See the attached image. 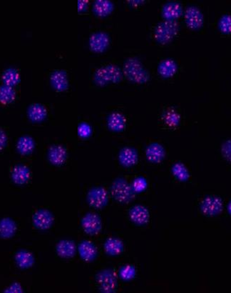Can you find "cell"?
Listing matches in <instances>:
<instances>
[{
	"label": "cell",
	"instance_id": "1",
	"mask_svg": "<svg viewBox=\"0 0 231 293\" xmlns=\"http://www.w3.org/2000/svg\"><path fill=\"white\" fill-rule=\"evenodd\" d=\"M123 76L135 84H144L150 80L149 72L138 58L129 57L123 65Z\"/></svg>",
	"mask_w": 231,
	"mask_h": 293
},
{
	"label": "cell",
	"instance_id": "2",
	"mask_svg": "<svg viewBox=\"0 0 231 293\" xmlns=\"http://www.w3.org/2000/svg\"><path fill=\"white\" fill-rule=\"evenodd\" d=\"M123 77L122 69L115 64H107L97 69L93 74V81L96 86H105L118 84Z\"/></svg>",
	"mask_w": 231,
	"mask_h": 293
},
{
	"label": "cell",
	"instance_id": "3",
	"mask_svg": "<svg viewBox=\"0 0 231 293\" xmlns=\"http://www.w3.org/2000/svg\"><path fill=\"white\" fill-rule=\"evenodd\" d=\"M179 24L176 21H163L158 23L153 31L155 41L160 45H167L177 36Z\"/></svg>",
	"mask_w": 231,
	"mask_h": 293
},
{
	"label": "cell",
	"instance_id": "4",
	"mask_svg": "<svg viewBox=\"0 0 231 293\" xmlns=\"http://www.w3.org/2000/svg\"><path fill=\"white\" fill-rule=\"evenodd\" d=\"M110 194L113 198L121 204L130 202L136 196L131 185L123 178H117L113 182L111 185Z\"/></svg>",
	"mask_w": 231,
	"mask_h": 293
},
{
	"label": "cell",
	"instance_id": "5",
	"mask_svg": "<svg viewBox=\"0 0 231 293\" xmlns=\"http://www.w3.org/2000/svg\"><path fill=\"white\" fill-rule=\"evenodd\" d=\"M96 281L102 292L114 293L118 288L117 275L111 269L103 270L96 275Z\"/></svg>",
	"mask_w": 231,
	"mask_h": 293
},
{
	"label": "cell",
	"instance_id": "6",
	"mask_svg": "<svg viewBox=\"0 0 231 293\" xmlns=\"http://www.w3.org/2000/svg\"><path fill=\"white\" fill-rule=\"evenodd\" d=\"M88 43L91 52L96 54H102L106 52L110 45V36L105 32H95L90 35Z\"/></svg>",
	"mask_w": 231,
	"mask_h": 293
},
{
	"label": "cell",
	"instance_id": "7",
	"mask_svg": "<svg viewBox=\"0 0 231 293\" xmlns=\"http://www.w3.org/2000/svg\"><path fill=\"white\" fill-rule=\"evenodd\" d=\"M86 200L91 207L101 209L108 203L109 194L102 187H94L88 192Z\"/></svg>",
	"mask_w": 231,
	"mask_h": 293
},
{
	"label": "cell",
	"instance_id": "8",
	"mask_svg": "<svg viewBox=\"0 0 231 293\" xmlns=\"http://www.w3.org/2000/svg\"><path fill=\"white\" fill-rule=\"evenodd\" d=\"M81 225L84 232L90 236H96L102 231L101 218L96 213H87L83 217Z\"/></svg>",
	"mask_w": 231,
	"mask_h": 293
},
{
	"label": "cell",
	"instance_id": "9",
	"mask_svg": "<svg viewBox=\"0 0 231 293\" xmlns=\"http://www.w3.org/2000/svg\"><path fill=\"white\" fill-rule=\"evenodd\" d=\"M185 22L190 30L196 31L204 25V19L202 11L195 6H190L184 12Z\"/></svg>",
	"mask_w": 231,
	"mask_h": 293
},
{
	"label": "cell",
	"instance_id": "10",
	"mask_svg": "<svg viewBox=\"0 0 231 293\" xmlns=\"http://www.w3.org/2000/svg\"><path fill=\"white\" fill-rule=\"evenodd\" d=\"M54 216L48 210H38L33 215V225L35 228L40 230H46L50 228L54 224Z\"/></svg>",
	"mask_w": 231,
	"mask_h": 293
},
{
	"label": "cell",
	"instance_id": "11",
	"mask_svg": "<svg viewBox=\"0 0 231 293\" xmlns=\"http://www.w3.org/2000/svg\"><path fill=\"white\" fill-rule=\"evenodd\" d=\"M50 83L53 89L58 93L68 91L70 86L68 72L63 70H54L51 75Z\"/></svg>",
	"mask_w": 231,
	"mask_h": 293
},
{
	"label": "cell",
	"instance_id": "12",
	"mask_svg": "<svg viewBox=\"0 0 231 293\" xmlns=\"http://www.w3.org/2000/svg\"><path fill=\"white\" fill-rule=\"evenodd\" d=\"M49 161L53 165L61 166L64 164L68 158V151L61 144H54L49 148L47 153Z\"/></svg>",
	"mask_w": 231,
	"mask_h": 293
},
{
	"label": "cell",
	"instance_id": "13",
	"mask_svg": "<svg viewBox=\"0 0 231 293\" xmlns=\"http://www.w3.org/2000/svg\"><path fill=\"white\" fill-rule=\"evenodd\" d=\"M130 220L138 225H144L148 223L150 219L149 210L142 204L134 206L129 211Z\"/></svg>",
	"mask_w": 231,
	"mask_h": 293
},
{
	"label": "cell",
	"instance_id": "14",
	"mask_svg": "<svg viewBox=\"0 0 231 293\" xmlns=\"http://www.w3.org/2000/svg\"><path fill=\"white\" fill-rule=\"evenodd\" d=\"M78 251L81 258L85 262H92L98 256V249L92 242L83 241L79 244Z\"/></svg>",
	"mask_w": 231,
	"mask_h": 293
},
{
	"label": "cell",
	"instance_id": "15",
	"mask_svg": "<svg viewBox=\"0 0 231 293\" xmlns=\"http://www.w3.org/2000/svg\"><path fill=\"white\" fill-rule=\"evenodd\" d=\"M119 160L123 167H134L139 161L138 153L131 146H124L119 152Z\"/></svg>",
	"mask_w": 231,
	"mask_h": 293
},
{
	"label": "cell",
	"instance_id": "16",
	"mask_svg": "<svg viewBox=\"0 0 231 293\" xmlns=\"http://www.w3.org/2000/svg\"><path fill=\"white\" fill-rule=\"evenodd\" d=\"M183 14L181 5L176 2L166 3L161 9V15L165 21H176Z\"/></svg>",
	"mask_w": 231,
	"mask_h": 293
},
{
	"label": "cell",
	"instance_id": "17",
	"mask_svg": "<svg viewBox=\"0 0 231 293\" xmlns=\"http://www.w3.org/2000/svg\"><path fill=\"white\" fill-rule=\"evenodd\" d=\"M114 4L110 0H95L92 5L93 15L100 18H105L112 15Z\"/></svg>",
	"mask_w": 231,
	"mask_h": 293
},
{
	"label": "cell",
	"instance_id": "18",
	"mask_svg": "<svg viewBox=\"0 0 231 293\" xmlns=\"http://www.w3.org/2000/svg\"><path fill=\"white\" fill-rule=\"evenodd\" d=\"M166 156L165 149L160 143L153 142L146 150V157L151 163H160Z\"/></svg>",
	"mask_w": 231,
	"mask_h": 293
},
{
	"label": "cell",
	"instance_id": "19",
	"mask_svg": "<svg viewBox=\"0 0 231 293\" xmlns=\"http://www.w3.org/2000/svg\"><path fill=\"white\" fill-rule=\"evenodd\" d=\"M127 121L122 113L113 112L107 118V125L109 130L113 132H122L126 128Z\"/></svg>",
	"mask_w": 231,
	"mask_h": 293
},
{
	"label": "cell",
	"instance_id": "20",
	"mask_svg": "<svg viewBox=\"0 0 231 293\" xmlns=\"http://www.w3.org/2000/svg\"><path fill=\"white\" fill-rule=\"evenodd\" d=\"M31 174L29 167L22 164L15 165L11 173L12 181L15 184L20 185L27 183L31 178Z\"/></svg>",
	"mask_w": 231,
	"mask_h": 293
},
{
	"label": "cell",
	"instance_id": "21",
	"mask_svg": "<svg viewBox=\"0 0 231 293\" xmlns=\"http://www.w3.org/2000/svg\"><path fill=\"white\" fill-rule=\"evenodd\" d=\"M56 252L62 258H72L77 253V246L74 241L61 240L56 244Z\"/></svg>",
	"mask_w": 231,
	"mask_h": 293
},
{
	"label": "cell",
	"instance_id": "22",
	"mask_svg": "<svg viewBox=\"0 0 231 293\" xmlns=\"http://www.w3.org/2000/svg\"><path fill=\"white\" fill-rule=\"evenodd\" d=\"M178 65L174 60H163L158 66V72L160 77L164 79L171 78L174 77L177 72Z\"/></svg>",
	"mask_w": 231,
	"mask_h": 293
},
{
	"label": "cell",
	"instance_id": "23",
	"mask_svg": "<svg viewBox=\"0 0 231 293\" xmlns=\"http://www.w3.org/2000/svg\"><path fill=\"white\" fill-rule=\"evenodd\" d=\"M202 211L204 214L209 215H216L221 211L222 202L218 197H210L203 201Z\"/></svg>",
	"mask_w": 231,
	"mask_h": 293
},
{
	"label": "cell",
	"instance_id": "24",
	"mask_svg": "<svg viewBox=\"0 0 231 293\" xmlns=\"http://www.w3.org/2000/svg\"><path fill=\"white\" fill-rule=\"evenodd\" d=\"M27 114L30 121L35 123H41L47 116V109L42 104L35 103L29 106Z\"/></svg>",
	"mask_w": 231,
	"mask_h": 293
},
{
	"label": "cell",
	"instance_id": "25",
	"mask_svg": "<svg viewBox=\"0 0 231 293\" xmlns=\"http://www.w3.org/2000/svg\"><path fill=\"white\" fill-rule=\"evenodd\" d=\"M104 248L109 255L118 256L123 252L124 245L123 241L119 238H109L105 241Z\"/></svg>",
	"mask_w": 231,
	"mask_h": 293
},
{
	"label": "cell",
	"instance_id": "26",
	"mask_svg": "<svg viewBox=\"0 0 231 293\" xmlns=\"http://www.w3.org/2000/svg\"><path fill=\"white\" fill-rule=\"evenodd\" d=\"M15 261L21 269H28L34 266L35 259L31 252L26 250H19L15 255Z\"/></svg>",
	"mask_w": 231,
	"mask_h": 293
},
{
	"label": "cell",
	"instance_id": "27",
	"mask_svg": "<svg viewBox=\"0 0 231 293\" xmlns=\"http://www.w3.org/2000/svg\"><path fill=\"white\" fill-rule=\"evenodd\" d=\"M17 232V225L10 218L2 219L0 220V238L9 239L15 236Z\"/></svg>",
	"mask_w": 231,
	"mask_h": 293
},
{
	"label": "cell",
	"instance_id": "28",
	"mask_svg": "<svg viewBox=\"0 0 231 293\" xmlns=\"http://www.w3.org/2000/svg\"><path fill=\"white\" fill-rule=\"evenodd\" d=\"M35 148V142L32 137L28 135H24L18 139L17 148L20 154L23 155L31 154L34 151Z\"/></svg>",
	"mask_w": 231,
	"mask_h": 293
},
{
	"label": "cell",
	"instance_id": "29",
	"mask_svg": "<svg viewBox=\"0 0 231 293\" xmlns=\"http://www.w3.org/2000/svg\"><path fill=\"white\" fill-rule=\"evenodd\" d=\"M1 79L4 85L14 87L20 81V75L18 70L16 69L9 68L3 72Z\"/></svg>",
	"mask_w": 231,
	"mask_h": 293
},
{
	"label": "cell",
	"instance_id": "30",
	"mask_svg": "<svg viewBox=\"0 0 231 293\" xmlns=\"http://www.w3.org/2000/svg\"><path fill=\"white\" fill-rule=\"evenodd\" d=\"M17 93L12 86L4 85L0 86V104L3 105H10L15 101Z\"/></svg>",
	"mask_w": 231,
	"mask_h": 293
},
{
	"label": "cell",
	"instance_id": "31",
	"mask_svg": "<svg viewBox=\"0 0 231 293\" xmlns=\"http://www.w3.org/2000/svg\"><path fill=\"white\" fill-rule=\"evenodd\" d=\"M163 121L164 124L168 126L169 128H175L179 125L181 121V116L179 113L173 109H168L163 113Z\"/></svg>",
	"mask_w": 231,
	"mask_h": 293
},
{
	"label": "cell",
	"instance_id": "32",
	"mask_svg": "<svg viewBox=\"0 0 231 293\" xmlns=\"http://www.w3.org/2000/svg\"><path fill=\"white\" fill-rule=\"evenodd\" d=\"M172 171L174 177L178 181L185 182L188 181L189 178V172L187 169L186 166L181 162H176L172 166Z\"/></svg>",
	"mask_w": 231,
	"mask_h": 293
},
{
	"label": "cell",
	"instance_id": "33",
	"mask_svg": "<svg viewBox=\"0 0 231 293\" xmlns=\"http://www.w3.org/2000/svg\"><path fill=\"white\" fill-rule=\"evenodd\" d=\"M137 275V271L135 266L132 265H125L120 268L119 277L124 281H129L133 280Z\"/></svg>",
	"mask_w": 231,
	"mask_h": 293
},
{
	"label": "cell",
	"instance_id": "34",
	"mask_svg": "<svg viewBox=\"0 0 231 293\" xmlns=\"http://www.w3.org/2000/svg\"><path fill=\"white\" fill-rule=\"evenodd\" d=\"M218 29L223 34L231 33V15H225L220 19L218 22Z\"/></svg>",
	"mask_w": 231,
	"mask_h": 293
},
{
	"label": "cell",
	"instance_id": "35",
	"mask_svg": "<svg viewBox=\"0 0 231 293\" xmlns=\"http://www.w3.org/2000/svg\"><path fill=\"white\" fill-rule=\"evenodd\" d=\"M147 181L144 178L139 177L136 178L135 181L132 182L131 187L133 188L135 193H141V192L145 191L147 188Z\"/></svg>",
	"mask_w": 231,
	"mask_h": 293
},
{
	"label": "cell",
	"instance_id": "36",
	"mask_svg": "<svg viewBox=\"0 0 231 293\" xmlns=\"http://www.w3.org/2000/svg\"><path fill=\"white\" fill-rule=\"evenodd\" d=\"M92 133V128L91 125L86 123H82L77 128V134L81 138L86 139L91 136Z\"/></svg>",
	"mask_w": 231,
	"mask_h": 293
},
{
	"label": "cell",
	"instance_id": "37",
	"mask_svg": "<svg viewBox=\"0 0 231 293\" xmlns=\"http://www.w3.org/2000/svg\"><path fill=\"white\" fill-rule=\"evenodd\" d=\"M222 153L225 159L231 161V140H227L222 146Z\"/></svg>",
	"mask_w": 231,
	"mask_h": 293
},
{
	"label": "cell",
	"instance_id": "38",
	"mask_svg": "<svg viewBox=\"0 0 231 293\" xmlns=\"http://www.w3.org/2000/svg\"><path fill=\"white\" fill-rule=\"evenodd\" d=\"M5 292L8 293H22L23 289L22 286L18 282H13L11 285L8 287Z\"/></svg>",
	"mask_w": 231,
	"mask_h": 293
},
{
	"label": "cell",
	"instance_id": "39",
	"mask_svg": "<svg viewBox=\"0 0 231 293\" xmlns=\"http://www.w3.org/2000/svg\"><path fill=\"white\" fill-rule=\"evenodd\" d=\"M8 143V136L4 130H0V152L6 148Z\"/></svg>",
	"mask_w": 231,
	"mask_h": 293
},
{
	"label": "cell",
	"instance_id": "40",
	"mask_svg": "<svg viewBox=\"0 0 231 293\" xmlns=\"http://www.w3.org/2000/svg\"><path fill=\"white\" fill-rule=\"evenodd\" d=\"M89 2L87 0H79L78 1V13L82 14L87 11L89 9Z\"/></svg>",
	"mask_w": 231,
	"mask_h": 293
},
{
	"label": "cell",
	"instance_id": "41",
	"mask_svg": "<svg viewBox=\"0 0 231 293\" xmlns=\"http://www.w3.org/2000/svg\"><path fill=\"white\" fill-rule=\"evenodd\" d=\"M128 5L132 8H137L142 5L145 4L146 2L144 0H134V1H128Z\"/></svg>",
	"mask_w": 231,
	"mask_h": 293
},
{
	"label": "cell",
	"instance_id": "42",
	"mask_svg": "<svg viewBox=\"0 0 231 293\" xmlns=\"http://www.w3.org/2000/svg\"><path fill=\"white\" fill-rule=\"evenodd\" d=\"M227 209H228L229 213H230L231 215V202L229 203L228 208H227Z\"/></svg>",
	"mask_w": 231,
	"mask_h": 293
}]
</instances>
